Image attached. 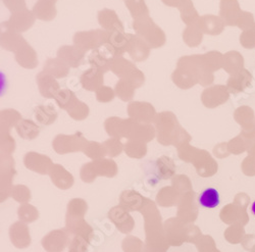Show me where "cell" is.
Segmentation results:
<instances>
[{"label": "cell", "instance_id": "cell-1", "mask_svg": "<svg viewBox=\"0 0 255 252\" xmlns=\"http://www.w3.org/2000/svg\"><path fill=\"white\" fill-rule=\"evenodd\" d=\"M199 204L204 208H216L220 205V193L215 188H207L201 192L198 197Z\"/></svg>", "mask_w": 255, "mask_h": 252}, {"label": "cell", "instance_id": "cell-2", "mask_svg": "<svg viewBox=\"0 0 255 252\" xmlns=\"http://www.w3.org/2000/svg\"><path fill=\"white\" fill-rule=\"evenodd\" d=\"M251 213H252V215L255 217V200H254L253 203L251 204Z\"/></svg>", "mask_w": 255, "mask_h": 252}]
</instances>
